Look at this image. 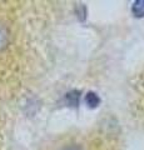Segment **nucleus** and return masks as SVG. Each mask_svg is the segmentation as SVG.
Masks as SVG:
<instances>
[{"label": "nucleus", "instance_id": "nucleus-3", "mask_svg": "<svg viewBox=\"0 0 144 150\" xmlns=\"http://www.w3.org/2000/svg\"><path fill=\"white\" fill-rule=\"evenodd\" d=\"M79 95H80V91L74 90V91H70V93L67 94L65 99L72 106H78V104H79Z\"/></svg>", "mask_w": 144, "mask_h": 150}, {"label": "nucleus", "instance_id": "nucleus-2", "mask_svg": "<svg viewBox=\"0 0 144 150\" xmlns=\"http://www.w3.org/2000/svg\"><path fill=\"white\" fill-rule=\"evenodd\" d=\"M132 13L135 18H144V0H138L133 3Z\"/></svg>", "mask_w": 144, "mask_h": 150}, {"label": "nucleus", "instance_id": "nucleus-5", "mask_svg": "<svg viewBox=\"0 0 144 150\" xmlns=\"http://www.w3.org/2000/svg\"><path fill=\"white\" fill-rule=\"evenodd\" d=\"M75 13H77V16L79 18V20H84L87 18V8L83 5V4H78L77 8H75Z\"/></svg>", "mask_w": 144, "mask_h": 150}, {"label": "nucleus", "instance_id": "nucleus-1", "mask_svg": "<svg viewBox=\"0 0 144 150\" xmlns=\"http://www.w3.org/2000/svg\"><path fill=\"white\" fill-rule=\"evenodd\" d=\"M85 103H87V105L89 106V108L94 109V108L99 106V104H100V98H99V95L96 93L89 91V93H87V95H85Z\"/></svg>", "mask_w": 144, "mask_h": 150}, {"label": "nucleus", "instance_id": "nucleus-6", "mask_svg": "<svg viewBox=\"0 0 144 150\" xmlns=\"http://www.w3.org/2000/svg\"><path fill=\"white\" fill-rule=\"evenodd\" d=\"M63 150H82L79 146H77V145H70V146H67V148H64Z\"/></svg>", "mask_w": 144, "mask_h": 150}, {"label": "nucleus", "instance_id": "nucleus-4", "mask_svg": "<svg viewBox=\"0 0 144 150\" xmlns=\"http://www.w3.org/2000/svg\"><path fill=\"white\" fill-rule=\"evenodd\" d=\"M8 40H9V34H8V30L4 28L3 25H0V50L4 49L8 44Z\"/></svg>", "mask_w": 144, "mask_h": 150}]
</instances>
